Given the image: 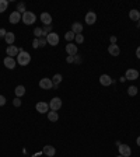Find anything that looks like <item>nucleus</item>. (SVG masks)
I'll use <instances>...</instances> for the list:
<instances>
[{"label":"nucleus","mask_w":140,"mask_h":157,"mask_svg":"<svg viewBox=\"0 0 140 157\" xmlns=\"http://www.w3.org/2000/svg\"><path fill=\"white\" fill-rule=\"evenodd\" d=\"M18 49H20V52L17 55V63L21 64V66H27L31 62V55L28 52H25L23 48H18Z\"/></svg>","instance_id":"obj_1"},{"label":"nucleus","mask_w":140,"mask_h":157,"mask_svg":"<svg viewBox=\"0 0 140 157\" xmlns=\"http://www.w3.org/2000/svg\"><path fill=\"white\" fill-rule=\"evenodd\" d=\"M21 20H23V23H24V24L31 25V24H34V23H35L36 16L32 11H25L24 14H23V17H21Z\"/></svg>","instance_id":"obj_2"},{"label":"nucleus","mask_w":140,"mask_h":157,"mask_svg":"<svg viewBox=\"0 0 140 157\" xmlns=\"http://www.w3.org/2000/svg\"><path fill=\"white\" fill-rule=\"evenodd\" d=\"M59 35L56 34V32H51V34H48L46 35V42H48V45H51V46H56V45H59Z\"/></svg>","instance_id":"obj_3"},{"label":"nucleus","mask_w":140,"mask_h":157,"mask_svg":"<svg viewBox=\"0 0 140 157\" xmlns=\"http://www.w3.org/2000/svg\"><path fill=\"white\" fill-rule=\"evenodd\" d=\"M62 108V100H60L59 97H53L51 102H49V109H52V111H59Z\"/></svg>","instance_id":"obj_4"},{"label":"nucleus","mask_w":140,"mask_h":157,"mask_svg":"<svg viewBox=\"0 0 140 157\" xmlns=\"http://www.w3.org/2000/svg\"><path fill=\"white\" fill-rule=\"evenodd\" d=\"M35 108H36V112H39V114H48L49 112V104L48 102H45V101L36 102Z\"/></svg>","instance_id":"obj_5"},{"label":"nucleus","mask_w":140,"mask_h":157,"mask_svg":"<svg viewBox=\"0 0 140 157\" xmlns=\"http://www.w3.org/2000/svg\"><path fill=\"white\" fill-rule=\"evenodd\" d=\"M39 87L42 90H51L53 89V83H52V79H48V77H44L39 80Z\"/></svg>","instance_id":"obj_6"},{"label":"nucleus","mask_w":140,"mask_h":157,"mask_svg":"<svg viewBox=\"0 0 140 157\" xmlns=\"http://www.w3.org/2000/svg\"><path fill=\"white\" fill-rule=\"evenodd\" d=\"M118 149H119V154L122 157H130V156H132V149H130V146L120 145Z\"/></svg>","instance_id":"obj_7"},{"label":"nucleus","mask_w":140,"mask_h":157,"mask_svg":"<svg viewBox=\"0 0 140 157\" xmlns=\"http://www.w3.org/2000/svg\"><path fill=\"white\" fill-rule=\"evenodd\" d=\"M125 77H126V80H137L139 79V72L136 69H128Z\"/></svg>","instance_id":"obj_8"},{"label":"nucleus","mask_w":140,"mask_h":157,"mask_svg":"<svg viewBox=\"0 0 140 157\" xmlns=\"http://www.w3.org/2000/svg\"><path fill=\"white\" fill-rule=\"evenodd\" d=\"M21 17H23V14H20V13L16 10V11H13L11 14H10L8 21H10V24H17V23H20L21 21Z\"/></svg>","instance_id":"obj_9"},{"label":"nucleus","mask_w":140,"mask_h":157,"mask_svg":"<svg viewBox=\"0 0 140 157\" xmlns=\"http://www.w3.org/2000/svg\"><path fill=\"white\" fill-rule=\"evenodd\" d=\"M3 63H4V66H6V68H7V69H10V70H13V69L16 68L17 61H16V59H14V58H10V56H7V58H4Z\"/></svg>","instance_id":"obj_10"},{"label":"nucleus","mask_w":140,"mask_h":157,"mask_svg":"<svg viewBox=\"0 0 140 157\" xmlns=\"http://www.w3.org/2000/svg\"><path fill=\"white\" fill-rule=\"evenodd\" d=\"M77 45L76 44H72V42H69L67 45H66V52H67L69 56H74V55H77Z\"/></svg>","instance_id":"obj_11"},{"label":"nucleus","mask_w":140,"mask_h":157,"mask_svg":"<svg viewBox=\"0 0 140 157\" xmlns=\"http://www.w3.org/2000/svg\"><path fill=\"white\" fill-rule=\"evenodd\" d=\"M95 21H97V14L94 11H88L87 14H86V23H87L88 25L95 24Z\"/></svg>","instance_id":"obj_12"},{"label":"nucleus","mask_w":140,"mask_h":157,"mask_svg":"<svg viewBox=\"0 0 140 157\" xmlns=\"http://www.w3.org/2000/svg\"><path fill=\"white\" fill-rule=\"evenodd\" d=\"M108 52H109L111 56H119V55H120V49H119V46H118L116 44H111L108 46Z\"/></svg>","instance_id":"obj_13"},{"label":"nucleus","mask_w":140,"mask_h":157,"mask_svg":"<svg viewBox=\"0 0 140 157\" xmlns=\"http://www.w3.org/2000/svg\"><path fill=\"white\" fill-rule=\"evenodd\" d=\"M6 52H7V56L10 58H14L18 55V52H20V49L17 48L16 45H10V46H7V49H6Z\"/></svg>","instance_id":"obj_14"},{"label":"nucleus","mask_w":140,"mask_h":157,"mask_svg":"<svg viewBox=\"0 0 140 157\" xmlns=\"http://www.w3.org/2000/svg\"><path fill=\"white\" fill-rule=\"evenodd\" d=\"M100 83L102 86H105V87H108V86H111L112 83H114V80H112L111 76H108V74H101L100 76Z\"/></svg>","instance_id":"obj_15"},{"label":"nucleus","mask_w":140,"mask_h":157,"mask_svg":"<svg viewBox=\"0 0 140 157\" xmlns=\"http://www.w3.org/2000/svg\"><path fill=\"white\" fill-rule=\"evenodd\" d=\"M41 21L44 23V25H52V16L49 13L44 11L41 14Z\"/></svg>","instance_id":"obj_16"},{"label":"nucleus","mask_w":140,"mask_h":157,"mask_svg":"<svg viewBox=\"0 0 140 157\" xmlns=\"http://www.w3.org/2000/svg\"><path fill=\"white\" fill-rule=\"evenodd\" d=\"M42 153L46 154L48 157H53V156H55V153H56V150H55V147H53V146L46 145V146H44V150H42Z\"/></svg>","instance_id":"obj_17"},{"label":"nucleus","mask_w":140,"mask_h":157,"mask_svg":"<svg viewBox=\"0 0 140 157\" xmlns=\"http://www.w3.org/2000/svg\"><path fill=\"white\" fill-rule=\"evenodd\" d=\"M129 18H130L132 21H137V23H139V20H140V11H139V10H136V8L130 10V11H129Z\"/></svg>","instance_id":"obj_18"},{"label":"nucleus","mask_w":140,"mask_h":157,"mask_svg":"<svg viewBox=\"0 0 140 157\" xmlns=\"http://www.w3.org/2000/svg\"><path fill=\"white\" fill-rule=\"evenodd\" d=\"M4 41H6V44H7L8 46L14 44V41H16V35H14V32H7L6 36H4Z\"/></svg>","instance_id":"obj_19"},{"label":"nucleus","mask_w":140,"mask_h":157,"mask_svg":"<svg viewBox=\"0 0 140 157\" xmlns=\"http://www.w3.org/2000/svg\"><path fill=\"white\" fill-rule=\"evenodd\" d=\"M72 31L74 32V34H81V32H83V24H81V23H73L72 24Z\"/></svg>","instance_id":"obj_20"},{"label":"nucleus","mask_w":140,"mask_h":157,"mask_svg":"<svg viewBox=\"0 0 140 157\" xmlns=\"http://www.w3.org/2000/svg\"><path fill=\"white\" fill-rule=\"evenodd\" d=\"M62 80H63V77H62V74H59V73H58V74H55V76L52 77L53 89H56V87H58V86H59L60 83H62Z\"/></svg>","instance_id":"obj_21"},{"label":"nucleus","mask_w":140,"mask_h":157,"mask_svg":"<svg viewBox=\"0 0 140 157\" xmlns=\"http://www.w3.org/2000/svg\"><path fill=\"white\" fill-rule=\"evenodd\" d=\"M48 119L51 122H56L58 119H59V114L56 112V111H52V109H49L48 112Z\"/></svg>","instance_id":"obj_22"},{"label":"nucleus","mask_w":140,"mask_h":157,"mask_svg":"<svg viewBox=\"0 0 140 157\" xmlns=\"http://www.w3.org/2000/svg\"><path fill=\"white\" fill-rule=\"evenodd\" d=\"M14 93H16V96L20 98V97H23L25 94V87L24 86H17L16 90H14Z\"/></svg>","instance_id":"obj_23"},{"label":"nucleus","mask_w":140,"mask_h":157,"mask_svg":"<svg viewBox=\"0 0 140 157\" xmlns=\"http://www.w3.org/2000/svg\"><path fill=\"white\" fill-rule=\"evenodd\" d=\"M64 38H66V41H67V42H72V41L76 38V34H74L73 31H69V32H66V34H64Z\"/></svg>","instance_id":"obj_24"},{"label":"nucleus","mask_w":140,"mask_h":157,"mask_svg":"<svg viewBox=\"0 0 140 157\" xmlns=\"http://www.w3.org/2000/svg\"><path fill=\"white\" fill-rule=\"evenodd\" d=\"M8 7V2L7 0H0V13H4Z\"/></svg>","instance_id":"obj_25"},{"label":"nucleus","mask_w":140,"mask_h":157,"mask_svg":"<svg viewBox=\"0 0 140 157\" xmlns=\"http://www.w3.org/2000/svg\"><path fill=\"white\" fill-rule=\"evenodd\" d=\"M51 32H52V25H45L44 28H42V36H46Z\"/></svg>","instance_id":"obj_26"},{"label":"nucleus","mask_w":140,"mask_h":157,"mask_svg":"<svg viewBox=\"0 0 140 157\" xmlns=\"http://www.w3.org/2000/svg\"><path fill=\"white\" fill-rule=\"evenodd\" d=\"M137 91H139V90H137L136 86H130V87L128 89V94H129V96H132V97H133V96H136Z\"/></svg>","instance_id":"obj_27"},{"label":"nucleus","mask_w":140,"mask_h":157,"mask_svg":"<svg viewBox=\"0 0 140 157\" xmlns=\"http://www.w3.org/2000/svg\"><path fill=\"white\" fill-rule=\"evenodd\" d=\"M17 11L20 13V14H21V13L24 14V13H25V4L24 3H18V4H17Z\"/></svg>","instance_id":"obj_28"},{"label":"nucleus","mask_w":140,"mask_h":157,"mask_svg":"<svg viewBox=\"0 0 140 157\" xmlns=\"http://www.w3.org/2000/svg\"><path fill=\"white\" fill-rule=\"evenodd\" d=\"M38 41H39V48H44V46H46V36H41V38H38Z\"/></svg>","instance_id":"obj_29"},{"label":"nucleus","mask_w":140,"mask_h":157,"mask_svg":"<svg viewBox=\"0 0 140 157\" xmlns=\"http://www.w3.org/2000/svg\"><path fill=\"white\" fill-rule=\"evenodd\" d=\"M34 35H35V38H41L42 36V28H39V27L34 28Z\"/></svg>","instance_id":"obj_30"},{"label":"nucleus","mask_w":140,"mask_h":157,"mask_svg":"<svg viewBox=\"0 0 140 157\" xmlns=\"http://www.w3.org/2000/svg\"><path fill=\"white\" fill-rule=\"evenodd\" d=\"M74 39H76V44L80 45V44H83V42H84V35H83V34H77Z\"/></svg>","instance_id":"obj_31"},{"label":"nucleus","mask_w":140,"mask_h":157,"mask_svg":"<svg viewBox=\"0 0 140 157\" xmlns=\"http://www.w3.org/2000/svg\"><path fill=\"white\" fill-rule=\"evenodd\" d=\"M13 105H14V107H21V100L18 97H16V98L13 100Z\"/></svg>","instance_id":"obj_32"},{"label":"nucleus","mask_w":140,"mask_h":157,"mask_svg":"<svg viewBox=\"0 0 140 157\" xmlns=\"http://www.w3.org/2000/svg\"><path fill=\"white\" fill-rule=\"evenodd\" d=\"M32 48H39V41H38V38H35V39L32 41Z\"/></svg>","instance_id":"obj_33"},{"label":"nucleus","mask_w":140,"mask_h":157,"mask_svg":"<svg viewBox=\"0 0 140 157\" xmlns=\"http://www.w3.org/2000/svg\"><path fill=\"white\" fill-rule=\"evenodd\" d=\"M81 56H79V55H74V63H77V64H80L81 63Z\"/></svg>","instance_id":"obj_34"},{"label":"nucleus","mask_w":140,"mask_h":157,"mask_svg":"<svg viewBox=\"0 0 140 157\" xmlns=\"http://www.w3.org/2000/svg\"><path fill=\"white\" fill-rule=\"evenodd\" d=\"M3 105H6V97L0 94V107H3Z\"/></svg>","instance_id":"obj_35"},{"label":"nucleus","mask_w":140,"mask_h":157,"mask_svg":"<svg viewBox=\"0 0 140 157\" xmlns=\"http://www.w3.org/2000/svg\"><path fill=\"white\" fill-rule=\"evenodd\" d=\"M66 62L67 63H74V56H67L66 58Z\"/></svg>","instance_id":"obj_36"},{"label":"nucleus","mask_w":140,"mask_h":157,"mask_svg":"<svg viewBox=\"0 0 140 157\" xmlns=\"http://www.w3.org/2000/svg\"><path fill=\"white\" fill-rule=\"evenodd\" d=\"M6 34H7V31L4 28H0V36H6Z\"/></svg>","instance_id":"obj_37"},{"label":"nucleus","mask_w":140,"mask_h":157,"mask_svg":"<svg viewBox=\"0 0 140 157\" xmlns=\"http://www.w3.org/2000/svg\"><path fill=\"white\" fill-rule=\"evenodd\" d=\"M116 41H118L116 36H111V44H116Z\"/></svg>","instance_id":"obj_38"},{"label":"nucleus","mask_w":140,"mask_h":157,"mask_svg":"<svg viewBox=\"0 0 140 157\" xmlns=\"http://www.w3.org/2000/svg\"><path fill=\"white\" fill-rule=\"evenodd\" d=\"M136 56H137V59H140V46L136 49Z\"/></svg>","instance_id":"obj_39"},{"label":"nucleus","mask_w":140,"mask_h":157,"mask_svg":"<svg viewBox=\"0 0 140 157\" xmlns=\"http://www.w3.org/2000/svg\"><path fill=\"white\" fill-rule=\"evenodd\" d=\"M115 145H116V146H118V147H119V146H120V145H122V143H120V142H119V140H116V142H115Z\"/></svg>","instance_id":"obj_40"},{"label":"nucleus","mask_w":140,"mask_h":157,"mask_svg":"<svg viewBox=\"0 0 140 157\" xmlns=\"http://www.w3.org/2000/svg\"><path fill=\"white\" fill-rule=\"evenodd\" d=\"M136 143H137V146H140V136L136 139Z\"/></svg>","instance_id":"obj_41"},{"label":"nucleus","mask_w":140,"mask_h":157,"mask_svg":"<svg viewBox=\"0 0 140 157\" xmlns=\"http://www.w3.org/2000/svg\"><path fill=\"white\" fill-rule=\"evenodd\" d=\"M116 157H122V156H120V154H119V156H116Z\"/></svg>","instance_id":"obj_42"},{"label":"nucleus","mask_w":140,"mask_h":157,"mask_svg":"<svg viewBox=\"0 0 140 157\" xmlns=\"http://www.w3.org/2000/svg\"><path fill=\"white\" fill-rule=\"evenodd\" d=\"M139 27H140V20H139Z\"/></svg>","instance_id":"obj_43"}]
</instances>
